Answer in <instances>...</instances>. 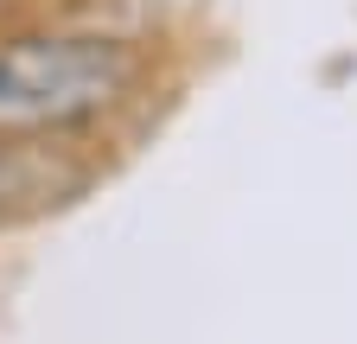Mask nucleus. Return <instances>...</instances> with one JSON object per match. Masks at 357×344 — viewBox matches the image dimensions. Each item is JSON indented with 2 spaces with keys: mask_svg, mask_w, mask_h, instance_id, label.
Returning <instances> with one entry per match:
<instances>
[{
  "mask_svg": "<svg viewBox=\"0 0 357 344\" xmlns=\"http://www.w3.org/2000/svg\"><path fill=\"white\" fill-rule=\"evenodd\" d=\"M102 141H0V230H26L70 210L102 179Z\"/></svg>",
  "mask_w": 357,
  "mask_h": 344,
  "instance_id": "nucleus-2",
  "label": "nucleus"
},
{
  "mask_svg": "<svg viewBox=\"0 0 357 344\" xmlns=\"http://www.w3.org/2000/svg\"><path fill=\"white\" fill-rule=\"evenodd\" d=\"M45 0H0V26H13V19H26V13H38Z\"/></svg>",
  "mask_w": 357,
  "mask_h": 344,
  "instance_id": "nucleus-3",
  "label": "nucleus"
},
{
  "mask_svg": "<svg viewBox=\"0 0 357 344\" xmlns=\"http://www.w3.org/2000/svg\"><path fill=\"white\" fill-rule=\"evenodd\" d=\"M153 38L26 13L0 26V141H102L153 102Z\"/></svg>",
  "mask_w": 357,
  "mask_h": 344,
  "instance_id": "nucleus-1",
  "label": "nucleus"
}]
</instances>
